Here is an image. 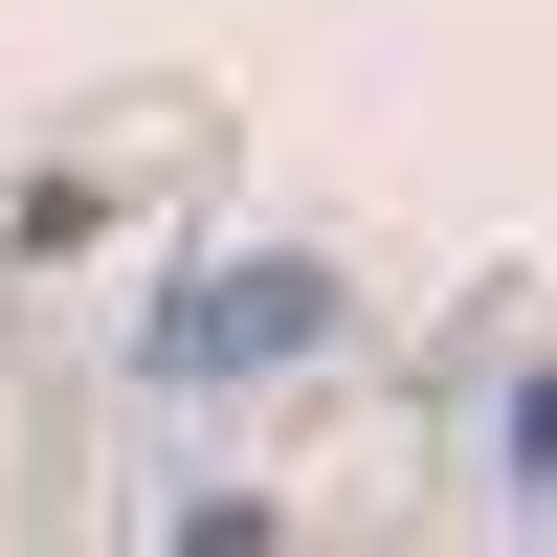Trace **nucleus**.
I'll return each mask as SVG.
<instances>
[{
    "mask_svg": "<svg viewBox=\"0 0 557 557\" xmlns=\"http://www.w3.org/2000/svg\"><path fill=\"white\" fill-rule=\"evenodd\" d=\"M491 491H535V513H557V380H513V424H491Z\"/></svg>",
    "mask_w": 557,
    "mask_h": 557,
    "instance_id": "obj_2",
    "label": "nucleus"
},
{
    "mask_svg": "<svg viewBox=\"0 0 557 557\" xmlns=\"http://www.w3.org/2000/svg\"><path fill=\"white\" fill-rule=\"evenodd\" d=\"M312 335V268H223V312H157V380H201V357H290Z\"/></svg>",
    "mask_w": 557,
    "mask_h": 557,
    "instance_id": "obj_1",
    "label": "nucleus"
}]
</instances>
